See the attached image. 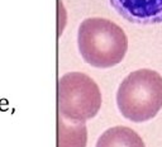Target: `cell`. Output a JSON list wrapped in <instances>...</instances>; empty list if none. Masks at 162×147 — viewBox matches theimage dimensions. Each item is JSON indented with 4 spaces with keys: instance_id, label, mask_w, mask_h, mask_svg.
<instances>
[{
    "instance_id": "obj_2",
    "label": "cell",
    "mask_w": 162,
    "mask_h": 147,
    "mask_svg": "<svg viewBox=\"0 0 162 147\" xmlns=\"http://www.w3.org/2000/svg\"><path fill=\"white\" fill-rule=\"evenodd\" d=\"M117 104L129 121H150L162 109V76L150 69L133 71L119 85Z\"/></svg>"
},
{
    "instance_id": "obj_7",
    "label": "cell",
    "mask_w": 162,
    "mask_h": 147,
    "mask_svg": "<svg viewBox=\"0 0 162 147\" xmlns=\"http://www.w3.org/2000/svg\"><path fill=\"white\" fill-rule=\"evenodd\" d=\"M6 108H8V100L2 99L0 100V110L4 112V110H6Z\"/></svg>"
},
{
    "instance_id": "obj_5",
    "label": "cell",
    "mask_w": 162,
    "mask_h": 147,
    "mask_svg": "<svg viewBox=\"0 0 162 147\" xmlns=\"http://www.w3.org/2000/svg\"><path fill=\"white\" fill-rule=\"evenodd\" d=\"M95 147H146L137 132L128 127H113L99 137Z\"/></svg>"
},
{
    "instance_id": "obj_3",
    "label": "cell",
    "mask_w": 162,
    "mask_h": 147,
    "mask_svg": "<svg viewBox=\"0 0 162 147\" xmlns=\"http://www.w3.org/2000/svg\"><path fill=\"white\" fill-rule=\"evenodd\" d=\"M101 106L98 84L83 72H70L58 80V112L71 122L94 118Z\"/></svg>"
},
{
    "instance_id": "obj_1",
    "label": "cell",
    "mask_w": 162,
    "mask_h": 147,
    "mask_svg": "<svg viewBox=\"0 0 162 147\" xmlns=\"http://www.w3.org/2000/svg\"><path fill=\"white\" fill-rule=\"evenodd\" d=\"M79 51L94 67L108 69L122 62L128 38L119 25L105 18H87L79 27Z\"/></svg>"
},
{
    "instance_id": "obj_6",
    "label": "cell",
    "mask_w": 162,
    "mask_h": 147,
    "mask_svg": "<svg viewBox=\"0 0 162 147\" xmlns=\"http://www.w3.org/2000/svg\"><path fill=\"white\" fill-rule=\"evenodd\" d=\"M87 131L84 122L67 123L58 118V147H86Z\"/></svg>"
},
{
    "instance_id": "obj_4",
    "label": "cell",
    "mask_w": 162,
    "mask_h": 147,
    "mask_svg": "<svg viewBox=\"0 0 162 147\" xmlns=\"http://www.w3.org/2000/svg\"><path fill=\"white\" fill-rule=\"evenodd\" d=\"M124 19L136 24L162 22V0H109Z\"/></svg>"
}]
</instances>
